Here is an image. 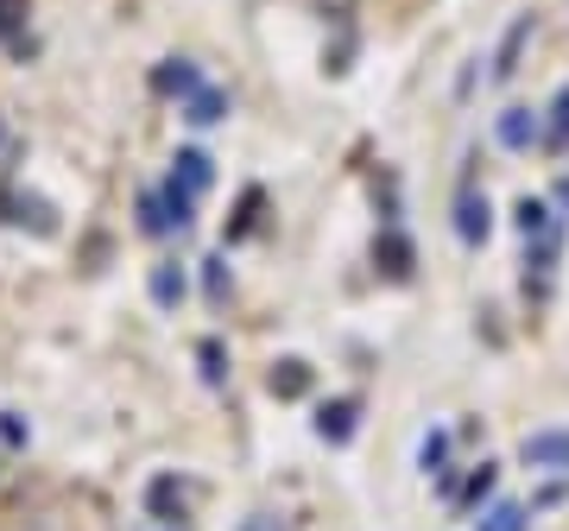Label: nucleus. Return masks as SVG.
I'll list each match as a JSON object with an SVG mask.
<instances>
[{
    "instance_id": "1",
    "label": "nucleus",
    "mask_w": 569,
    "mask_h": 531,
    "mask_svg": "<svg viewBox=\"0 0 569 531\" xmlns=\"http://www.w3.org/2000/svg\"><path fill=\"white\" fill-rule=\"evenodd\" d=\"M519 462L545 474H569V430H531L519 443Z\"/></svg>"
},
{
    "instance_id": "2",
    "label": "nucleus",
    "mask_w": 569,
    "mask_h": 531,
    "mask_svg": "<svg viewBox=\"0 0 569 531\" xmlns=\"http://www.w3.org/2000/svg\"><path fill=\"white\" fill-rule=\"evenodd\" d=\"M171 184H178V190H190V197L203 203V197H209V184H216V159H209L203 146H183L178 159H171Z\"/></svg>"
},
{
    "instance_id": "3",
    "label": "nucleus",
    "mask_w": 569,
    "mask_h": 531,
    "mask_svg": "<svg viewBox=\"0 0 569 531\" xmlns=\"http://www.w3.org/2000/svg\"><path fill=\"white\" fill-rule=\"evenodd\" d=\"M152 89H159V96H178V102H190V96L203 89V70H197L190 58H164L159 70H152Z\"/></svg>"
},
{
    "instance_id": "4",
    "label": "nucleus",
    "mask_w": 569,
    "mask_h": 531,
    "mask_svg": "<svg viewBox=\"0 0 569 531\" xmlns=\"http://www.w3.org/2000/svg\"><path fill=\"white\" fill-rule=\"evenodd\" d=\"M146 291H152V304H159V310H178L183 291H190V279H183L178 260H159V266H152V279H146Z\"/></svg>"
},
{
    "instance_id": "5",
    "label": "nucleus",
    "mask_w": 569,
    "mask_h": 531,
    "mask_svg": "<svg viewBox=\"0 0 569 531\" xmlns=\"http://www.w3.org/2000/svg\"><path fill=\"white\" fill-rule=\"evenodd\" d=\"M355 399H329V405H317V437H323V443H348V437H355Z\"/></svg>"
},
{
    "instance_id": "6",
    "label": "nucleus",
    "mask_w": 569,
    "mask_h": 531,
    "mask_svg": "<svg viewBox=\"0 0 569 531\" xmlns=\"http://www.w3.org/2000/svg\"><path fill=\"white\" fill-rule=\"evenodd\" d=\"M183 121H190V127H222V121H228V96L203 82V89L183 102Z\"/></svg>"
},
{
    "instance_id": "7",
    "label": "nucleus",
    "mask_w": 569,
    "mask_h": 531,
    "mask_svg": "<svg viewBox=\"0 0 569 531\" xmlns=\"http://www.w3.org/2000/svg\"><path fill=\"white\" fill-rule=\"evenodd\" d=\"M493 133H500V146H512V152H519V146H531V140H538V133H545V121H538L531 108H507V114H500V127H493Z\"/></svg>"
},
{
    "instance_id": "8",
    "label": "nucleus",
    "mask_w": 569,
    "mask_h": 531,
    "mask_svg": "<svg viewBox=\"0 0 569 531\" xmlns=\"http://www.w3.org/2000/svg\"><path fill=\"white\" fill-rule=\"evenodd\" d=\"M488 228H493L488 197H462V209H456V234H462V241L475 247V241H488Z\"/></svg>"
},
{
    "instance_id": "9",
    "label": "nucleus",
    "mask_w": 569,
    "mask_h": 531,
    "mask_svg": "<svg viewBox=\"0 0 569 531\" xmlns=\"http://www.w3.org/2000/svg\"><path fill=\"white\" fill-rule=\"evenodd\" d=\"M159 209H164V228H171V234H183V228L197 222V197L178 190L171 178H164V190H159Z\"/></svg>"
},
{
    "instance_id": "10",
    "label": "nucleus",
    "mask_w": 569,
    "mask_h": 531,
    "mask_svg": "<svg viewBox=\"0 0 569 531\" xmlns=\"http://www.w3.org/2000/svg\"><path fill=\"white\" fill-rule=\"evenodd\" d=\"M266 387H272V399H305V392H310V368H305V361H279V368L266 373Z\"/></svg>"
},
{
    "instance_id": "11",
    "label": "nucleus",
    "mask_w": 569,
    "mask_h": 531,
    "mask_svg": "<svg viewBox=\"0 0 569 531\" xmlns=\"http://www.w3.org/2000/svg\"><path fill=\"white\" fill-rule=\"evenodd\" d=\"M380 266H387V279H406V272H411L406 234H380Z\"/></svg>"
},
{
    "instance_id": "12",
    "label": "nucleus",
    "mask_w": 569,
    "mask_h": 531,
    "mask_svg": "<svg viewBox=\"0 0 569 531\" xmlns=\"http://www.w3.org/2000/svg\"><path fill=\"white\" fill-rule=\"evenodd\" d=\"M531 39V20H512V32H507V44H500V58H493V77H512V70H519V44Z\"/></svg>"
},
{
    "instance_id": "13",
    "label": "nucleus",
    "mask_w": 569,
    "mask_h": 531,
    "mask_svg": "<svg viewBox=\"0 0 569 531\" xmlns=\"http://www.w3.org/2000/svg\"><path fill=\"white\" fill-rule=\"evenodd\" d=\"M146 507L159 512V519H164V512H171V507L183 512V488H178V481H171V474H164V481H152V488H146Z\"/></svg>"
},
{
    "instance_id": "14",
    "label": "nucleus",
    "mask_w": 569,
    "mask_h": 531,
    "mask_svg": "<svg viewBox=\"0 0 569 531\" xmlns=\"http://www.w3.org/2000/svg\"><path fill=\"white\" fill-rule=\"evenodd\" d=\"M475 531H526V507H512V500H500V507L481 519Z\"/></svg>"
},
{
    "instance_id": "15",
    "label": "nucleus",
    "mask_w": 569,
    "mask_h": 531,
    "mask_svg": "<svg viewBox=\"0 0 569 531\" xmlns=\"http://www.w3.org/2000/svg\"><path fill=\"white\" fill-rule=\"evenodd\" d=\"M197 361H203V380H209V387H222V380H228V354H222V342H203V348H197Z\"/></svg>"
},
{
    "instance_id": "16",
    "label": "nucleus",
    "mask_w": 569,
    "mask_h": 531,
    "mask_svg": "<svg viewBox=\"0 0 569 531\" xmlns=\"http://www.w3.org/2000/svg\"><path fill=\"white\" fill-rule=\"evenodd\" d=\"M203 291L216 298V304L228 298V260H222V253H209V260H203Z\"/></svg>"
},
{
    "instance_id": "17",
    "label": "nucleus",
    "mask_w": 569,
    "mask_h": 531,
    "mask_svg": "<svg viewBox=\"0 0 569 531\" xmlns=\"http://www.w3.org/2000/svg\"><path fill=\"white\" fill-rule=\"evenodd\" d=\"M550 146H569V82L557 89V102H550Z\"/></svg>"
},
{
    "instance_id": "18",
    "label": "nucleus",
    "mask_w": 569,
    "mask_h": 531,
    "mask_svg": "<svg viewBox=\"0 0 569 531\" xmlns=\"http://www.w3.org/2000/svg\"><path fill=\"white\" fill-rule=\"evenodd\" d=\"M140 234H152V241H159V234H171V228H164V209H159V190H152V197H140Z\"/></svg>"
},
{
    "instance_id": "19",
    "label": "nucleus",
    "mask_w": 569,
    "mask_h": 531,
    "mask_svg": "<svg viewBox=\"0 0 569 531\" xmlns=\"http://www.w3.org/2000/svg\"><path fill=\"white\" fill-rule=\"evenodd\" d=\"M519 228H526V241H531V234H550V209L526 197V203H519Z\"/></svg>"
},
{
    "instance_id": "20",
    "label": "nucleus",
    "mask_w": 569,
    "mask_h": 531,
    "mask_svg": "<svg viewBox=\"0 0 569 531\" xmlns=\"http://www.w3.org/2000/svg\"><path fill=\"white\" fill-rule=\"evenodd\" d=\"M0 443H26V418L20 411H0Z\"/></svg>"
},
{
    "instance_id": "21",
    "label": "nucleus",
    "mask_w": 569,
    "mask_h": 531,
    "mask_svg": "<svg viewBox=\"0 0 569 531\" xmlns=\"http://www.w3.org/2000/svg\"><path fill=\"white\" fill-rule=\"evenodd\" d=\"M234 531H279V519H272V512H247Z\"/></svg>"
},
{
    "instance_id": "22",
    "label": "nucleus",
    "mask_w": 569,
    "mask_h": 531,
    "mask_svg": "<svg viewBox=\"0 0 569 531\" xmlns=\"http://www.w3.org/2000/svg\"><path fill=\"white\" fill-rule=\"evenodd\" d=\"M443 450H449V437H430V443H425V469H437V462H443Z\"/></svg>"
},
{
    "instance_id": "23",
    "label": "nucleus",
    "mask_w": 569,
    "mask_h": 531,
    "mask_svg": "<svg viewBox=\"0 0 569 531\" xmlns=\"http://www.w3.org/2000/svg\"><path fill=\"white\" fill-rule=\"evenodd\" d=\"M557 197H563V209H569V178H563V190H557Z\"/></svg>"
}]
</instances>
